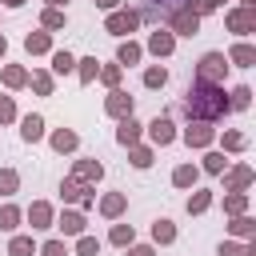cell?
I'll return each instance as SVG.
<instances>
[{
  "mask_svg": "<svg viewBox=\"0 0 256 256\" xmlns=\"http://www.w3.org/2000/svg\"><path fill=\"white\" fill-rule=\"evenodd\" d=\"M228 92L224 84H204V80H192L188 92H184V104H180V116L188 120H204V124H216L220 116H228Z\"/></svg>",
  "mask_w": 256,
  "mask_h": 256,
  "instance_id": "cell-1",
  "label": "cell"
},
{
  "mask_svg": "<svg viewBox=\"0 0 256 256\" xmlns=\"http://www.w3.org/2000/svg\"><path fill=\"white\" fill-rule=\"evenodd\" d=\"M136 28H140V12H136V8H116V12L104 16V32H108V36H120V40H124V36H132Z\"/></svg>",
  "mask_w": 256,
  "mask_h": 256,
  "instance_id": "cell-2",
  "label": "cell"
},
{
  "mask_svg": "<svg viewBox=\"0 0 256 256\" xmlns=\"http://www.w3.org/2000/svg\"><path fill=\"white\" fill-rule=\"evenodd\" d=\"M224 76H228V56H224V52H204L200 64H196V80H204V84H224Z\"/></svg>",
  "mask_w": 256,
  "mask_h": 256,
  "instance_id": "cell-3",
  "label": "cell"
},
{
  "mask_svg": "<svg viewBox=\"0 0 256 256\" xmlns=\"http://www.w3.org/2000/svg\"><path fill=\"white\" fill-rule=\"evenodd\" d=\"M224 24H228V32L232 36H252L256 32V8H228L224 12Z\"/></svg>",
  "mask_w": 256,
  "mask_h": 256,
  "instance_id": "cell-4",
  "label": "cell"
},
{
  "mask_svg": "<svg viewBox=\"0 0 256 256\" xmlns=\"http://www.w3.org/2000/svg\"><path fill=\"white\" fill-rule=\"evenodd\" d=\"M168 32L172 36H196L200 32V16L192 8H172L168 12Z\"/></svg>",
  "mask_w": 256,
  "mask_h": 256,
  "instance_id": "cell-5",
  "label": "cell"
},
{
  "mask_svg": "<svg viewBox=\"0 0 256 256\" xmlns=\"http://www.w3.org/2000/svg\"><path fill=\"white\" fill-rule=\"evenodd\" d=\"M180 140H184L188 148H208V144L216 140V128L204 124V120H188V128L180 132Z\"/></svg>",
  "mask_w": 256,
  "mask_h": 256,
  "instance_id": "cell-6",
  "label": "cell"
},
{
  "mask_svg": "<svg viewBox=\"0 0 256 256\" xmlns=\"http://www.w3.org/2000/svg\"><path fill=\"white\" fill-rule=\"evenodd\" d=\"M132 108H136V100H132L124 88H112V92L104 96V112H108L112 120H124V116H132Z\"/></svg>",
  "mask_w": 256,
  "mask_h": 256,
  "instance_id": "cell-7",
  "label": "cell"
},
{
  "mask_svg": "<svg viewBox=\"0 0 256 256\" xmlns=\"http://www.w3.org/2000/svg\"><path fill=\"white\" fill-rule=\"evenodd\" d=\"M144 52H152L156 60H164V56H172V52H176V36H172L168 28H156V32H148Z\"/></svg>",
  "mask_w": 256,
  "mask_h": 256,
  "instance_id": "cell-8",
  "label": "cell"
},
{
  "mask_svg": "<svg viewBox=\"0 0 256 256\" xmlns=\"http://www.w3.org/2000/svg\"><path fill=\"white\" fill-rule=\"evenodd\" d=\"M180 132H176V124H172V116H156L152 124H148V140L156 144V148H168L172 140H176Z\"/></svg>",
  "mask_w": 256,
  "mask_h": 256,
  "instance_id": "cell-9",
  "label": "cell"
},
{
  "mask_svg": "<svg viewBox=\"0 0 256 256\" xmlns=\"http://www.w3.org/2000/svg\"><path fill=\"white\" fill-rule=\"evenodd\" d=\"M252 180H256L252 164H232V168L224 172V192H248Z\"/></svg>",
  "mask_w": 256,
  "mask_h": 256,
  "instance_id": "cell-10",
  "label": "cell"
},
{
  "mask_svg": "<svg viewBox=\"0 0 256 256\" xmlns=\"http://www.w3.org/2000/svg\"><path fill=\"white\" fill-rule=\"evenodd\" d=\"M52 228H60L64 236H84L88 220H84V212H80V208H64V212L52 220Z\"/></svg>",
  "mask_w": 256,
  "mask_h": 256,
  "instance_id": "cell-11",
  "label": "cell"
},
{
  "mask_svg": "<svg viewBox=\"0 0 256 256\" xmlns=\"http://www.w3.org/2000/svg\"><path fill=\"white\" fill-rule=\"evenodd\" d=\"M24 220H28L36 232H44V228H52L56 212H52V204H48V200H32V204H28V212H24Z\"/></svg>",
  "mask_w": 256,
  "mask_h": 256,
  "instance_id": "cell-12",
  "label": "cell"
},
{
  "mask_svg": "<svg viewBox=\"0 0 256 256\" xmlns=\"http://www.w3.org/2000/svg\"><path fill=\"white\" fill-rule=\"evenodd\" d=\"M224 56H228V68H252V64H256V48H252L248 40H236Z\"/></svg>",
  "mask_w": 256,
  "mask_h": 256,
  "instance_id": "cell-13",
  "label": "cell"
},
{
  "mask_svg": "<svg viewBox=\"0 0 256 256\" xmlns=\"http://www.w3.org/2000/svg\"><path fill=\"white\" fill-rule=\"evenodd\" d=\"M140 132H144V124H140L136 116H124V120H120V128H116V144H120V148L140 144Z\"/></svg>",
  "mask_w": 256,
  "mask_h": 256,
  "instance_id": "cell-14",
  "label": "cell"
},
{
  "mask_svg": "<svg viewBox=\"0 0 256 256\" xmlns=\"http://www.w3.org/2000/svg\"><path fill=\"white\" fill-rule=\"evenodd\" d=\"M72 176H76L80 184H100V180H104V164H100V160H76V164H72Z\"/></svg>",
  "mask_w": 256,
  "mask_h": 256,
  "instance_id": "cell-15",
  "label": "cell"
},
{
  "mask_svg": "<svg viewBox=\"0 0 256 256\" xmlns=\"http://www.w3.org/2000/svg\"><path fill=\"white\" fill-rule=\"evenodd\" d=\"M140 56H144V44H136L132 36H128V40H120V48H116V64H120V68L140 64Z\"/></svg>",
  "mask_w": 256,
  "mask_h": 256,
  "instance_id": "cell-16",
  "label": "cell"
},
{
  "mask_svg": "<svg viewBox=\"0 0 256 256\" xmlns=\"http://www.w3.org/2000/svg\"><path fill=\"white\" fill-rule=\"evenodd\" d=\"M20 136H24V144H40V140H44V116L28 112V116L20 120Z\"/></svg>",
  "mask_w": 256,
  "mask_h": 256,
  "instance_id": "cell-17",
  "label": "cell"
},
{
  "mask_svg": "<svg viewBox=\"0 0 256 256\" xmlns=\"http://www.w3.org/2000/svg\"><path fill=\"white\" fill-rule=\"evenodd\" d=\"M124 208H128V196H124V192H108V196H100V216L116 220V216H124Z\"/></svg>",
  "mask_w": 256,
  "mask_h": 256,
  "instance_id": "cell-18",
  "label": "cell"
},
{
  "mask_svg": "<svg viewBox=\"0 0 256 256\" xmlns=\"http://www.w3.org/2000/svg\"><path fill=\"white\" fill-rule=\"evenodd\" d=\"M24 48H28V56H44V52H52V32H28L24 36Z\"/></svg>",
  "mask_w": 256,
  "mask_h": 256,
  "instance_id": "cell-19",
  "label": "cell"
},
{
  "mask_svg": "<svg viewBox=\"0 0 256 256\" xmlns=\"http://www.w3.org/2000/svg\"><path fill=\"white\" fill-rule=\"evenodd\" d=\"M48 144H52L56 152H76V148H80V136H76L72 128H56V132L48 136Z\"/></svg>",
  "mask_w": 256,
  "mask_h": 256,
  "instance_id": "cell-20",
  "label": "cell"
},
{
  "mask_svg": "<svg viewBox=\"0 0 256 256\" xmlns=\"http://www.w3.org/2000/svg\"><path fill=\"white\" fill-rule=\"evenodd\" d=\"M196 180H200V168L196 164H176L172 168V184L176 188H196Z\"/></svg>",
  "mask_w": 256,
  "mask_h": 256,
  "instance_id": "cell-21",
  "label": "cell"
},
{
  "mask_svg": "<svg viewBox=\"0 0 256 256\" xmlns=\"http://www.w3.org/2000/svg\"><path fill=\"white\" fill-rule=\"evenodd\" d=\"M228 232H232L236 240H256V220H252V216H232Z\"/></svg>",
  "mask_w": 256,
  "mask_h": 256,
  "instance_id": "cell-22",
  "label": "cell"
},
{
  "mask_svg": "<svg viewBox=\"0 0 256 256\" xmlns=\"http://www.w3.org/2000/svg\"><path fill=\"white\" fill-rule=\"evenodd\" d=\"M64 24H68L64 8H44V12H40V28H44V32H60Z\"/></svg>",
  "mask_w": 256,
  "mask_h": 256,
  "instance_id": "cell-23",
  "label": "cell"
},
{
  "mask_svg": "<svg viewBox=\"0 0 256 256\" xmlns=\"http://www.w3.org/2000/svg\"><path fill=\"white\" fill-rule=\"evenodd\" d=\"M96 76H100V60H96V56L76 60V80H80V84H92Z\"/></svg>",
  "mask_w": 256,
  "mask_h": 256,
  "instance_id": "cell-24",
  "label": "cell"
},
{
  "mask_svg": "<svg viewBox=\"0 0 256 256\" xmlns=\"http://www.w3.org/2000/svg\"><path fill=\"white\" fill-rule=\"evenodd\" d=\"M220 144H224V152H228V156H240V152L248 148V136H244V132H236V128H228V132L220 136Z\"/></svg>",
  "mask_w": 256,
  "mask_h": 256,
  "instance_id": "cell-25",
  "label": "cell"
},
{
  "mask_svg": "<svg viewBox=\"0 0 256 256\" xmlns=\"http://www.w3.org/2000/svg\"><path fill=\"white\" fill-rule=\"evenodd\" d=\"M176 240V224L168 220V216H160L156 224H152V244H172Z\"/></svg>",
  "mask_w": 256,
  "mask_h": 256,
  "instance_id": "cell-26",
  "label": "cell"
},
{
  "mask_svg": "<svg viewBox=\"0 0 256 256\" xmlns=\"http://www.w3.org/2000/svg\"><path fill=\"white\" fill-rule=\"evenodd\" d=\"M20 220H24V212L16 204H0V232H16Z\"/></svg>",
  "mask_w": 256,
  "mask_h": 256,
  "instance_id": "cell-27",
  "label": "cell"
},
{
  "mask_svg": "<svg viewBox=\"0 0 256 256\" xmlns=\"http://www.w3.org/2000/svg\"><path fill=\"white\" fill-rule=\"evenodd\" d=\"M216 256H256V240H244V244H236V240H224V244L216 248Z\"/></svg>",
  "mask_w": 256,
  "mask_h": 256,
  "instance_id": "cell-28",
  "label": "cell"
},
{
  "mask_svg": "<svg viewBox=\"0 0 256 256\" xmlns=\"http://www.w3.org/2000/svg\"><path fill=\"white\" fill-rule=\"evenodd\" d=\"M52 72H56V76H68V72H76V56H72L68 48L52 52Z\"/></svg>",
  "mask_w": 256,
  "mask_h": 256,
  "instance_id": "cell-29",
  "label": "cell"
},
{
  "mask_svg": "<svg viewBox=\"0 0 256 256\" xmlns=\"http://www.w3.org/2000/svg\"><path fill=\"white\" fill-rule=\"evenodd\" d=\"M228 108H236V112L252 108V88H248V84H236V88L228 92Z\"/></svg>",
  "mask_w": 256,
  "mask_h": 256,
  "instance_id": "cell-30",
  "label": "cell"
},
{
  "mask_svg": "<svg viewBox=\"0 0 256 256\" xmlns=\"http://www.w3.org/2000/svg\"><path fill=\"white\" fill-rule=\"evenodd\" d=\"M212 208V192L208 188H196L192 196H188V216H200V212H208Z\"/></svg>",
  "mask_w": 256,
  "mask_h": 256,
  "instance_id": "cell-31",
  "label": "cell"
},
{
  "mask_svg": "<svg viewBox=\"0 0 256 256\" xmlns=\"http://www.w3.org/2000/svg\"><path fill=\"white\" fill-rule=\"evenodd\" d=\"M224 212L228 216H244L248 212V192H224Z\"/></svg>",
  "mask_w": 256,
  "mask_h": 256,
  "instance_id": "cell-32",
  "label": "cell"
},
{
  "mask_svg": "<svg viewBox=\"0 0 256 256\" xmlns=\"http://www.w3.org/2000/svg\"><path fill=\"white\" fill-rule=\"evenodd\" d=\"M128 160H132V168H152L156 152H152V148H144V144H132V148H128Z\"/></svg>",
  "mask_w": 256,
  "mask_h": 256,
  "instance_id": "cell-33",
  "label": "cell"
},
{
  "mask_svg": "<svg viewBox=\"0 0 256 256\" xmlns=\"http://www.w3.org/2000/svg\"><path fill=\"white\" fill-rule=\"evenodd\" d=\"M108 240H112L116 248H128V244L136 240V228H132V224H112V232H108Z\"/></svg>",
  "mask_w": 256,
  "mask_h": 256,
  "instance_id": "cell-34",
  "label": "cell"
},
{
  "mask_svg": "<svg viewBox=\"0 0 256 256\" xmlns=\"http://www.w3.org/2000/svg\"><path fill=\"white\" fill-rule=\"evenodd\" d=\"M20 192V172L16 168H0V196H16Z\"/></svg>",
  "mask_w": 256,
  "mask_h": 256,
  "instance_id": "cell-35",
  "label": "cell"
},
{
  "mask_svg": "<svg viewBox=\"0 0 256 256\" xmlns=\"http://www.w3.org/2000/svg\"><path fill=\"white\" fill-rule=\"evenodd\" d=\"M164 84H168V68H164V64H152V68L144 72V88L156 92V88H164Z\"/></svg>",
  "mask_w": 256,
  "mask_h": 256,
  "instance_id": "cell-36",
  "label": "cell"
},
{
  "mask_svg": "<svg viewBox=\"0 0 256 256\" xmlns=\"http://www.w3.org/2000/svg\"><path fill=\"white\" fill-rule=\"evenodd\" d=\"M84 192H88V184H80L76 176H64V180H60V196H64V200H80Z\"/></svg>",
  "mask_w": 256,
  "mask_h": 256,
  "instance_id": "cell-37",
  "label": "cell"
},
{
  "mask_svg": "<svg viewBox=\"0 0 256 256\" xmlns=\"http://www.w3.org/2000/svg\"><path fill=\"white\" fill-rule=\"evenodd\" d=\"M24 84H28V72L20 64H8L4 68V88H24Z\"/></svg>",
  "mask_w": 256,
  "mask_h": 256,
  "instance_id": "cell-38",
  "label": "cell"
},
{
  "mask_svg": "<svg viewBox=\"0 0 256 256\" xmlns=\"http://www.w3.org/2000/svg\"><path fill=\"white\" fill-rule=\"evenodd\" d=\"M28 84H32V92H36V96H52V72H32V76H28Z\"/></svg>",
  "mask_w": 256,
  "mask_h": 256,
  "instance_id": "cell-39",
  "label": "cell"
},
{
  "mask_svg": "<svg viewBox=\"0 0 256 256\" xmlns=\"http://www.w3.org/2000/svg\"><path fill=\"white\" fill-rule=\"evenodd\" d=\"M32 252H36L32 236H12L8 240V256H32Z\"/></svg>",
  "mask_w": 256,
  "mask_h": 256,
  "instance_id": "cell-40",
  "label": "cell"
},
{
  "mask_svg": "<svg viewBox=\"0 0 256 256\" xmlns=\"http://www.w3.org/2000/svg\"><path fill=\"white\" fill-rule=\"evenodd\" d=\"M120 76H124V68H120V64H104L96 80H104V84H108V92H112V88H120Z\"/></svg>",
  "mask_w": 256,
  "mask_h": 256,
  "instance_id": "cell-41",
  "label": "cell"
},
{
  "mask_svg": "<svg viewBox=\"0 0 256 256\" xmlns=\"http://www.w3.org/2000/svg\"><path fill=\"white\" fill-rule=\"evenodd\" d=\"M200 168H204V172H208V176H220V172H224V168H228V160H224V152H208V156H204V164H200Z\"/></svg>",
  "mask_w": 256,
  "mask_h": 256,
  "instance_id": "cell-42",
  "label": "cell"
},
{
  "mask_svg": "<svg viewBox=\"0 0 256 256\" xmlns=\"http://www.w3.org/2000/svg\"><path fill=\"white\" fill-rule=\"evenodd\" d=\"M76 256H100V240L96 236H76Z\"/></svg>",
  "mask_w": 256,
  "mask_h": 256,
  "instance_id": "cell-43",
  "label": "cell"
},
{
  "mask_svg": "<svg viewBox=\"0 0 256 256\" xmlns=\"http://www.w3.org/2000/svg\"><path fill=\"white\" fill-rule=\"evenodd\" d=\"M184 8H192L196 16H208V12H216V8H224V0H188Z\"/></svg>",
  "mask_w": 256,
  "mask_h": 256,
  "instance_id": "cell-44",
  "label": "cell"
},
{
  "mask_svg": "<svg viewBox=\"0 0 256 256\" xmlns=\"http://www.w3.org/2000/svg\"><path fill=\"white\" fill-rule=\"evenodd\" d=\"M40 256H72V252H68L64 240H44V244H40Z\"/></svg>",
  "mask_w": 256,
  "mask_h": 256,
  "instance_id": "cell-45",
  "label": "cell"
},
{
  "mask_svg": "<svg viewBox=\"0 0 256 256\" xmlns=\"http://www.w3.org/2000/svg\"><path fill=\"white\" fill-rule=\"evenodd\" d=\"M12 120H16V100L0 96V124H12Z\"/></svg>",
  "mask_w": 256,
  "mask_h": 256,
  "instance_id": "cell-46",
  "label": "cell"
},
{
  "mask_svg": "<svg viewBox=\"0 0 256 256\" xmlns=\"http://www.w3.org/2000/svg\"><path fill=\"white\" fill-rule=\"evenodd\" d=\"M128 256H156L152 244H128Z\"/></svg>",
  "mask_w": 256,
  "mask_h": 256,
  "instance_id": "cell-47",
  "label": "cell"
},
{
  "mask_svg": "<svg viewBox=\"0 0 256 256\" xmlns=\"http://www.w3.org/2000/svg\"><path fill=\"white\" fill-rule=\"evenodd\" d=\"M152 4H156V8H168V12H172V8H184L188 0H152Z\"/></svg>",
  "mask_w": 256,
  "mask_h": 256,
  "instance_id": "cell-48",
  "label": "cell"
},
{
  "mask_svg": "<svg viewBox=\"0 0 256 256\" xmlns=\"http://www.w3.org/2000/svg\"><path fill=\"white\" fill-rule=\"evenodd\" d=\"M96 8H104V12H116V8H120V0H96Z\"/></svg>",
  "mask_w": 256,
  "mask_h": 256,
  "instance_id": "cell-49",
  "label": "cell"
},
{
  "mask_svg": "<svg viewBox=\"0 0 256 256\" xmlns=\"http://www.w3.org/2000/svg\"><path fill=\"white\" fill-rule=\"evenodd\" d=\"M28 0H4V8H24Z\"/></svg>",
  "mask_w": 256,
  "mask_h": 256,
  "instance_id": "cell-50",
  "label": "cell"
},
{
  "mask_svg": "<svg viewBox=\"0 0 256 256\" xmlns=\"http://www.w3.org/2000/svg\"><path fill=\"white\" fill-rule=\"evenodd\" d=\"M44 4H48V8H64L68 0H44Z\"/></svg>",
  "mask_w": 256,
  "mask_h": 256,
  "instance_id": "cell-51",
  "label": "cell"
},
{
  "mask_svg": "<svg viewBox=\"0 0 256 256\" xmlns=\"http://www.w3.org/2000/svg\"><path fill=\"white\" fill-rule=\"evenodd\" d=\"M4 52H8V40H4V36H0V60H4Z\"/></svg>",
  "mask_w": 256,
  "mask_h": 256,
  "instance_id": "cell-52",
  "label": "cell"
},
{
  "mask_svg": "<svg viewBox=\"0 0 256 256\" xmlns=\"http://www.w3.org/2000/svg\"><path fill=\"white\" fill-rule=\"evenodd\" d=\"M240 8H256V0H240Z\"/></svg>",
  "mask_w": 256,
  "mask_h": 256,
  "instance_id": "cell-53",
  "label": "cell"
}]
</instances>
